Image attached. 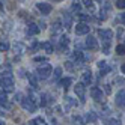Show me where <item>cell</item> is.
Listing matches in <instances>:
<instances>
[{
  "label": "cell",
  "instance_id": "603a6c76",
  "mask_svg": "<svg viewBox=\"0 0 125 125\" xmlns=\"http://www.w3.org/2000/svg\"><path fill=\"white\" fill-rule=\"evenodd\" d=\"M96 113L95 112H89V115H87V121L89 122H96Z\"/></svg>",
  "mask_w": 125,
  "mask_h": 125
},
{
  "label": "cell",
  "instance_id": "1f68e13d",
  "mask_svg": "<svg viewBox=\"0 0 125 125\" xmlns=\"http://www.w3.org/2000/svg\"><path fill=\"white\" fill-rule=\"evenodd\" d=\"M33 60L35 62H45V63H47V57L45 56H38V57H35Z\"/></svg>",
  "mask_w": 125,
  "mask_h": 125
},
{
  "label": "cell",
  "instance_id": "8992f818",
  "mask_svg": "<svg viewBox=\"0 0 125 125\" xmlns=\"http://www.w3.org/2000/svg\"><path fill=\"white\" fill-rule=\"evenodd\" d=\"M36 8H38V11H41L42 15H48V14L51 12V9H53V6H51L50 3H45V2L36 3Z\"/></svg>",
  "mask_w": 125,
  "mask_h": 125
},
{
  "label": "cell",
  "instance_id": "484cf974",
  "mask_svg": "<svg viewBox=\"0 0 125 125\" xmlns=\"http://www.w3.org/2000/svg\"><path fill=\"white\" fill-rule=\"evenodd\" d=\"M53 74H54V75H53V77H54V80H59V78H60V75H62V68H56Z\"/></svg>",
  "mask_w": 125,
  "mask_h": 125
},
{
  "label": "cell",
  "instance_id": "6da1fadb",
  "mask_svg": "<svg viewBox=\"0 0 125 125\" xmlns=\"http://www.w3.org/2000/svg\"><path fill=\"white\" fill-rule=\"evenodd\" d=\"M98 36L101 38V42H103V53L109 54L110 53V42H112V38H113V32L109 30V29H100L98 30Z\"/></svg>",
  "mask_w": 125,
  "mask_h": 125
},
{
  "label": "cell",
  "instance_id": "5bb4252c",
  "mask_svg": "<svg viewBox=\"0 0 125 125\" xmlns=\"http://www.w3.org/2000/svg\"><path fill=\"white\" fill-rule=\"evenodd\" d=\"M60 32H62V24H60V21H54V24L51 26V33L56 35V33H60Z\"/></svg>",
  "mask_w": 125,
  "mask_h": 125
},
{
  "label": "cell",
  "instance_id": "3957f363",
  "mask_svg": "<svg viewBox=\"0 0 125 125\" xmlns=\"http://www.w3.org/2000/svg\"><path fill=\"white\" fill-rule=\"evenodd\" d=\"M36 73H38V77H41V78H48L50 74H51V65L47 62V63H44V65L38 66Z\"/></svg>",
  "mask_w": 125,
  "mask_h": 125
},
{
  "label": "cell",
  "instance_id": "4316f807",
  "mask_svg": "<svg viewBox=\"0 0 125 125\" xmlns=\"http://www.w3.org/2000/svg\"><path fill=\"white\" fill-rule=\"evenodd\" d=\"M9 50V44L8 42H0V51H8Z\"/></svg>",
  "mask_w": 125,
  "mask_h": 125
},
{
  "label": "cell",
  "instance_id": "d590c367",
  "mask_svg": "<svg viewBox=\"0 0 125 125\" xmlns=\"http://www.w3.org/2000/svg\"><path fill=\"white\" fill-rule=\"evenodd\" d=\"M121 71H122V74H125V63H122V66H121Z\"/></svg>",
  "mask_w": 125,
  "mask_h": 125
},
{
  "label": "cell",
  "instance_id": "ba28073f",
  "mask_svg": "<svg viewBox=\"0 0 125 125\" xmlns=\"http://www.w3.org/2000/svg\"><path fill=\"white\" fill-rule=\"evenodd\" d=\"M116 105L122 107V109H125V89H121V91L116 94V100H115Z\"/></svg>",
  "mask_w": 125,
  "mask_h": 125
},
{
  "label": "cell",
  "instance_id": "2e32d148",
  "mask_svg": "<svg viewBox=\"0 0 125 125\" xmlns=\"http://www.w3.org/2000/svg\"><path fill=\"white\" fill-rule=\"evenodd\" d=\"M71 83H73V78H71V77H66V78H63V80L60 82V86H62V87H63L65 91H66V89L71 86Z\"/></svg>",
  "mask_w": 125,
  "mask_h": 125
},
{
  "label": "cell",
  "instance_id": "f546056e",
  "mask_svg": "<svg viewBox=\"0 0 125 125\" xmlns=\"http://www.w3.org/2000/svg\"><path fill=\"white\" fill-rule=\"evenodd\" d=\"M118 21L122 23V24H125V12H122V14L118 15Z\"/></svg>",
  "mask_w": 125,
  "mask_h": 125
},
{
  "label": "cell",
  "instance_id": "9a60e30c",
  "mask_svg": "<svg viewBox=\"0 0 125 125\" xmlns=\"http://www.w3.org/2000/svg\"><path fill=\"white\" fill-rule=\"evenodd\" d=\"M41 47L47 51V54H51L53 50H54V48H53V44H51V42H44V44H41Z\"/></svg>",
  "mask_w": 125,
  "mask_h": 125
},
{
  "label": "cell",
  "instance_id": "52a82bcc",
  "mask_svg": "<svg viewBox=\"0 0 125 125\" xmlns=\"http://www.w3.org/2000/svg\"><path fill=\"white\" fill-rule=\"evenodd\" d=\"M74 92H75V95L80 98V100H82V103H84V100H86V89H84V86L82 83H78L74 87Z\"/></svg>",
  "mask_w": 125,
  "mask_h": 125
},
{
  "label": "cell",
  "instance_id": "277c9868",
  "mask_svg": "<svg viewBox=\"0 0 125 125\" xmlns=\"http://www.w3.org/2000/svg\"><path fill=\"white\" fill-rule=\"evenodd\" d=\"M21 105H23V109L26 112H29V113H33V112H36V104H35L30 98H23L21 100Z\"/></svg>",
  "mask_w": 125,
  "mask_h": 125
},
{
  "label": "cell",
  "instance_id": "d4e9b609",
  "mask_svg": "<svg viewBox=\"0 0 125 125\" xmlns=\"http://www.w3.org/2000/svg\"><path fill=\"white\" fill-rule=\"evenodd\" d=\"M39 47H41V44H39V42H36V41H35V42L32 44V47L29 48V51H30V53H33V51H36V50H38Z\"/></svg>",
  "mask_w": 125,
  "mask_h": 125
},
{
  "label": "cell",
  "instance_id": "9c48e42d",
  "mask_svg": "<svg viewBox=\"0 0 125 125\" xmlns=\"http://www.w3.org/2000/svg\"><path fill=\"white\" fill-rule=\"evenodd\" d=\"M96 65H98V69H100V77L105 75L107 73H110V71H112V68L107 65V62H105V60H100Z\"/></svg>",
  "mask_w": 125,
  "mask_h": 125
},
{
  "label": "cell",
  "instance_id": "7c38bea8",
  "mask_svg": "<svg viewBox=\"0 0 125 125\" xmlns=\"http://www.w3.org/2000/svg\"><path fill=\"white\" fill-rule=\"evenodd\" d=\"M84 45L89 48V50H98V42L94 36H87L86 41H84Z\"/></svg>",
  "mask_w": 125,
  "mask_h": 125
},
{
  "label": "cell",
  "instance_id": "ac0fdd59",
  "mask_svg": "<svg viewBox=\"0 0 125 125\" xmlns=\"http://www.w3.org/2000/svg\"><path fill=\"white\" fill-rule=\"evenodd\" d=\"M29 125H47V122L44 118H36V119H32L29 122Z\"/></svg>",
  "mask_w": 125,
  "mask_h": 125
},
{
  "label": "cell",
  "instance_id": "4fadbf2b",
  "mask_svg": "<svg viewBox=\"0 0 125 125\" xmlns=\"http://www.w3.org/2000/svg\"><path fill=\"white\" fill-rule=\"evenodd\" d=\"M91 83H92V73L91 71H86V73H83V75H82V84L89 86Z\"/></svg>",
  "mask_w": 125,
  "mask_h": 125
},
{
  "label": "cell",
  "instance_id": "d6a6232c",
  "mask_svg": "<svg viewBox=\"0 0 125 125\" xmlns=\"http://www.w3.org/2000/svg\"><path fill=\"white\" fill-rule=\"evenodd\" d=\"M104 92H105L107 95H110V94H112V86H110V84H105V86H104Z\"/></svg>",
  "mask_w": 125,
  "mask_h": 125
},
{
  "label": "cell",
  "instance_id": "cb8c5ba5",
  "mask_svg": "<svg viewBox=\"0 0 125 125\" xmlns=\"http://www.w3.org/2000/svg\"><path fill=\"white\" fill-rule=\"evenodd\" d=\"M116 53H118V54H125V45H124V44L116 45Z\"/></svg>",
  "mask_w": 125,
  "mask_h": 125
},
{
  "label": "cell",
  "instance_id": "ab89813d",
  "mask_svg": "<svg viewBox=\"0 0 125 125\" xmlns=\"http://www.w3.org/2000/svg\"><path fill=\"white\" fill-rule=\"evenodd\" d=\"M0 125H5V124H3V122H2V121H0Z\"/></svg>",
  "mask_w": 125,
  "mask_h": 125
},
{
  "label": "cell",
  "instance_id": "30bf717a",
  "mask_svg": "<svg viewBox=\"0 0 125 125\" xmlns=\"http://www.w3.org/2000/svg\"><path fill=\"white\" fill-rule=\"evenodd\" d=\"M89 30H91V27H89V24H86V23H78L77 27H75L77 35H87Z\"/></svg>",
  "mask_w": 125,
  "mask_h": 125
},
{
  "label": "cell",
  "instance_id": "e0dca14e",
  "mask_svg": "<svg viewBox=\"0 0 125 125\" xmlns=\"http://www.w3.org/2000/svg\"><path fill=\"white\" fill-rule=\"evenodd\" d=\"M59 42H60V48H62V50H66L68 45H69V39H68V36H62Z\"/></svg>",
  "mask_w": 125,
  "mask_h": 125
},
{
  "label": "cell",
  "instance_id": "836d02e7",
  "mask_svg": "<svg viewBox=\"0 0 125 125\" xmlns=\"http://www.w3.org/2000/svg\"><path fill=\"white\" fill-rule=\"evenodd\" d=\"M74 122H78V125H83V119L80 116H74Z\"/></svg>",
  "mask_w": 125,
  "mask_h": 125
},
{
  "label": "cell",
  "instance_id": "d6986e66",
  "mask_svg": "<svg viewBox=\"0 0 125 125\" xmlns=\"http://www.w3.org/2000/svg\"><path fill=\"white\" fill-rule=\"evenodd\" d=\"M27 78H29V82H30L32 87L36 89V87H38V80H36V77H35L33 74H27Z\"/></svg>",
  "mask_w": 125,
  "mask_h": 125
},
{
  "label": "cell",
  "instance_id": "7a4b0ae2",
  "mask_svg": "<svg viewBox=\"0 0 125 125\" xmlns=\"http://www.w3.org/2000/svg\"><path fill=\"white\" fill-rule=\"evenodd\" d=\"M0 86L3 87V92L14 91V78L12 77H2L0 78Z\"/></svg>",
  "mask_w": 125,
  "mask_h": 125
},
{
  "label": "cell",
  "instance_id": "8fae6325",
  "mask_svg": "<svg viewBox=\"0 0 125 125\" xmlns=\"http://www.w3.org/2000/svg\"><path fill=\"white\" fill-rule=\"evenodd\" d=\"M39 32H41V27L38 24H35V23H30L27 26V29H26V33H27L29 36H32V35H38Z\"/></svg>",
  "mask_w": 125,
  "mask_h": 125
},
{
  "label": "cell",
  "instance_id": "8d00e7d4",
  "mask_svg": "<svg viewBox=\"0 0 125 125\" xmlns=\"http://www.w3.org/2000/svg\"><path fill=\"white\" fill-rule=\"evenodd\" d=\"M118 36H122V27H121V29L118 30Z\"/></svg>",
  "mask_w": 125,
  "mask_h": 125
},
{
  "label": "cell",
  "instance_id": "4dcf8cb0",
  "mask_svg": "<svg viewBox=\"0 0 125 125\" xmlns=\"http://www.w3.org/2000/svg\"><path fill=\"white\" fill-rule=\"evenodd\" d=\"M71 8H73V11H80V8H82V5H80L78 2H74Z\"/></svg>",
  "mask_w": 125,
  "mask_h": 125
},
{
  "label": "cell",
  "instance_id": "60d3db41",
  "mask_svg": "<svg viewBox=\"0 0 125 125\" xmlns=\"http://www.w3.org/2000/svg\"><path fill=\"white\" fill-rule=\"evenodd\" d=\"M105 125H110V124H105Z\"/></svg>",
  "mask_w": 125,
  "mask_h": 125
},
{
  "label": "cell",
  "instance_id": "7402d4cb",
  "mask_svg": "<svg viewBox=\"0 0 125 125\" xmlns=\"http://www.w3.org/2000/svg\"><path fill=\"white\" fill-rule=\"evenodd\" d=\"M0 105H8V98L5 92H0Z\"/></svg>",
  "mask_w": 125,
  "mask_h": 125
},
{
  "label": "cell",
  "instance_id": "5b68a950",
  "mask_svg": "<svg viewBox=\"0 0 125 125\" xmlns=\"http://www.w3.org/2000/svg\"><path fill=\"white\" fill-rule=\"evenodd\" d=\"M91 96H92V100H95L96 103H101V101H104V94H103V91L100 87H92L91 89Z\"/></svg>",
  "mask_w": 125,
  "mask_h": 125
},
{
  "label": "cell",
  "instance_id": "f1b7e54d",
  "mask_svg": "<svg viewBox=\"0 0 125 125\" xmlns=\"http://www.w3.org/2000/svg\"><path fill=\"white\" fill-rule=\"evenodd\" d=\"M65 103H66L68 107H71V105H74V104H75V101H73V98H69V96L65 98Z\"/></svg>",
  "mask_w": 125,
  "mask_h": 125
},
{
  "label": "cell",
  "instance_id": "83f0119b",
  "mask_svg": "<svg viewBox=\"0 0 125 125\" xmlns=\"http://www.w3.org/2000/svg\"><path fill=\"white\" fill-rule=\"evenodd\" d=\"M116 8H119V9H125V0H118V2H116Z\"/></svg>",
  "mask_w": 125,
  "mask_h": 125
},
{
  "label": "cell",
  "instance_id": "e575fe53",
  "mask_svg": "<svg viewBox=\"0 0 125 125\" xmlns=\"http://www.w3.org/2000/svg\"><path fill=\"white\" fill-rule=\"evenodd\" d=\"M66 68H68L69 71H73V65H71V62H66Z\"/></svg>",
  "mask_w": 125,
  "mask_h": 125
},
{
  "label": "cell",
  "instance_id": "b9f144b4",
  "mask_svg": "<svg viewBox=\"0 0 125 125\" xmlns=\"http://www.w3.org/2000/svg\"><path fill=\"white\" fill-rule=\"evenodd\" d=\"M124 45H125V44H124Z\"/></svg>",
  "mask_w": 125,
  "mask_h": 125
},
{
  "label": "cell",
  "instance_id": "ffe728a7",
  "mask_svg": "<svg viewBox=\"0 0 125 125\" xmlns=\"http://www.w3.org/2000/svg\"><path fill=\"white\" fill-rule=\"evenodd\" d=\"M63 21H65V24H63L65 29H68L69 26H71V23H73V17H71L69 14H65V15H63Z\"/></svg>",
  "mask_w": 125,
  "mask_h": 125
},
{
  "label": "cell",
  "instance_id": "f35d334b",
  "mask_svg": "<svg viewBox=\"0 0 125 125\" xmlns=\"http://www.w3.org/2000/svg\"><path fill=\"white\" fill-rule=\"evenodd\" d=\"M51 125H57V122H56V121H53V122H51Z\"/></svg>",
  "mask_w": 125,
  "mask_h": 125
},
{
  "label": "cell",
  "instance_id": "74e56055",
  "mask_svg": "<svg viewBox=\"0 0 125 125\" xmlns=\"http://www.w3.org/2000/svg\"><path fill=\"white\" fill-rule=\"evenodd\" d=\"M3 115H5V112H3L2 109H0V116H3Z\"/></svg>",
  "mask_w": 125,
  "mask_h": 125
},
{
  "label": "cell",
  "instance_id": "44dd1931",
  "mask_svg": "<svg viewBox=\"0 0 125 125\" xmlns=\"http://www.w3.org/2000/svg\"><path fill=\"white\" fill-rule=\"evenodd\" d=\"M48 101H50V96H48L47 94H41V100H39L41 105H42V107H44V105H47Z\"/></svg>",
  "mask_w": 125,
  "mask_h": 125
}]
</instances>
